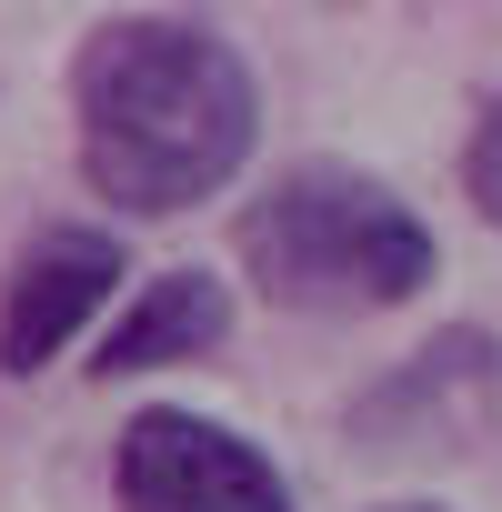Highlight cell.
Wrapping results in <instances>:
<instances>
[{
    "instance_id": "1",
    "label": "cell",
    "mask_w": 502,
    "mask_h": 512,
    "mask_svg": "<svg viewBox=\"0 0 502 512\" xmlns=\"http://www.w3.org/2000/svg\"><path fill=\"white\" fill-rule=\"evenodd\" d=\"M71 121H81V181L131 221H171L231 191V171L262 141V91L231 41L131 11L81 41Z\"/></svg>"
},
{
    "instance_id": "2",
    "label": "cell",
    "mask_w": 502,
    "mask_h": 512,
    "mask_svg": "<svg viewBox=\"0 0 502 512\" xmlns=\"http://www.w3.org/2000/svg\"><path fill=\"white\" fill-rule=\"evenodd\" d=\"M241 272L292 312H392V302L432 292L442 251L392 181L302 161L241 211Z\"/></svg>"
},
{
    "instance_id": "3",
    "label": "cell",
    "mask_w": 502,
    "mask_h": 512,
    "mask_svg": "<svg viewBox=\"0 0 502 512\" xmlns=\"http://www.w3.org/2000/svg\"><path fill=\"white\" fill-rule=\"evenodd\" d=\"M111 502L121 512H292V482L262 442H241L211 412L151 402L111 442Z\"/></svg>"
},
{
    "instance_id": "4",
    "label": "cell",
    "mask_w": 502,
    "mask_h": 512,
    "mask_svg": "<svg viewBox=\"0 0 502 512\" xmlns=\"http://www.w3.org/2000/svg\"><path fill=\"white\" fill-rule=\"evenodd\" d=\"M121 292V231L101 221H41L11 262V292H0V372H51L71 352V332Z\"/></svg>"
},
{
    "instance_id": "5",
    "label": "cell",
    "mask_w": 502,
    "mask_h": 512,
    "mask_svg": "<svg viewBox=\"0 0 502 512\" xmlns=\"http://www.w3.org/2000/svg\"><path fill=\"white\" fill-rule=\"evenodd\" d=\"M492 402H502V342L492 332H442L352 412V432H372L392 452H452L462 432L492 422Z\"/></svg>"
},
{
    "instance_id": "6",
    "label": "cell",
    "mask_w": 502,
    "mask_h": 512,
    "mask_svg": "<svg viewBox=\"0 0 502 512\" xmlns=\"http://www.w3.org/2000/svg\"><path fill=\"white\" fill-rule=\"evenodd\" d=\"M221 342H231V292H221L211 272H161V282H141V292L121 302V322H111V342H101V372L121 382V372L201 362V352H221Z\"/></svg>"
},
{
    "instance_id": "7",
    "label": "cell",
    "mask_w": 502,
    "mask_h": 512,
    "mask_svg": "<svg viewBox=\"0 0 502 512\" xmlns=\"http://www.w3.org/2000/svg\"><path fill=\"white\" fill-rule=\"evenodd\" d=\"M462 191H472V211L502 231V101L472 121V141H462Z\"/></svg>"
},
{
    "instance_id": "8",
    "label": "cell",
    "mask_w": 502,
    "mask_h": 512,
    "mask_svg": "<svg viewBox=\"0 0 502 512\" xmlns=\"http://www.w3.org/2000/svg\"><path fill=\"white\" fill-rule=\"evenodd\" d=\"M382 512H442V502H382Z\"/></svg>"
}]
</instances>
